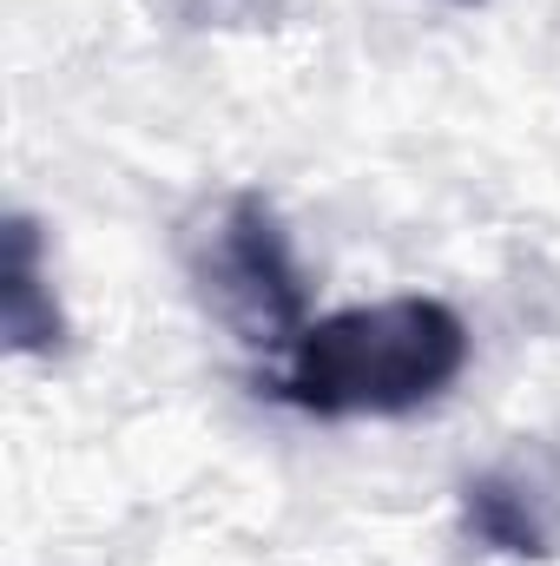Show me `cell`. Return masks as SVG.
<instances>
[{"instance_id": "7a4b0ae2", "label": "cell", "mask_w": 560, "mask_h": 566, "mask_svg": "<svg viewBox=\"0 0 560 566\" xmlns=\"http://www.w3.org/2000/svg\"><path fill=\"white\" fill-rule=\"evenodd\" d=\"M198 303L251 349H290L310 329V290L265 191L218 198L178 244Z\"/></svg>"}, {"instance_id": "6da1fadb", "label": "cell", "mask_w": 560, "mask_h": 566, "mask_svg": "<svg viewBox=\"0 0 560 566\" xmlns=\"http://www.w3.org/2000/svg\"><path fill=\"white\" fill-rule=\"evenodd\" d=\"M468 369V323L442 296H383L317 316L278 369V396L303 416H409Z\"/></svg>"}, {"instance_id": "3957f363", "label": "cell", "mask_w": 560, "mask_h": 566, "mask_svg": "<svg viewBox=\"0 0 560 566\" xmlns=\"http://www.w3.org/2000/svg\"><path fill=\"white\" fill-rule=\"evenodd\" d=\"M0 329L13 356H53L66 323L60 303L46 290V264H40V231L27 218L7 224V258H0Z\"/></svg>"}, {"instance_id": "277c9868", "label": "cell", "mask_w": 560, "mask_h": 566, "mask_svg": "<svg viewBox=\"0 0 560 566\" xmlns=\"http://www.w3.org/2000/svg\"><path fill=\"white\" fill-rule=\"evenodd\" d=\"M462 521H468V534H475L481 547H495V554H515V560H541V554H548L541 514H535V507L521 501V488H508L501 474H481V481L462 488Z\"/></svg>"}, {"instance_id": "5b68a950", "label": "cell", "mask_w": 560, "mask_h": 566, "mask_svg": "<svg viewBox=\"0 0 560 566\" xmlns=\"http://www.w3.org/2000/svg\"><path fill=\"white\" fill-rule=\"evenodd\" d=\"M448 7H481V0H448Z\"/></svg>"}]
</instances>
